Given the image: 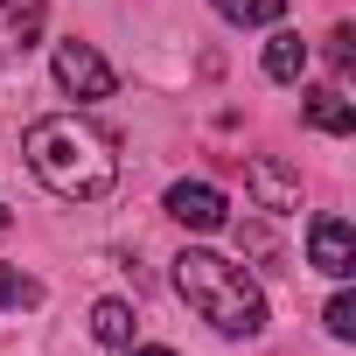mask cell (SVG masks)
I'll return each instance as SVG.
<instances>
[{"label":"cell","instance_id":"1","mask_svg":"<svg viewBox=\"0 0 356 356\" xmlns=\"http://www.w3.org/2000/svg\"><path fill=\"white\" fill-rule=\"evenodd\" d=\"M22 154H29V168H35V182H42L49 196H63V203H105L112 182H119L112 140H105L91 119H77V112L35 119V126L22 133Z\"/></svg>","mask_w":356,"mask_h":356},{"label":"cell","instance_id":"2","mask_svg":"<svg viewBox=\"0 0 356 356\" xmlns=\"http://www.w3.org/2000/svg\"><path fill=\"white\" fill-rule=\"evenodd\" d=\"M175 293L196 307V321H210L217 335H259L266 328V293L245 266L217 259V252H182L175 259Z\"/></svg>","mask_w":356,"mask_h":356},{"label":"cell","instance_id":"3","mask_svg":"<svg viewBox=\"0 0 356 356\" xmlns=\"http://www.w3.org/2000/svg\"><path fill=\"white\" fill-rule=\"evenodd\" d=\"M56 84L70 91V98H84V105H98V98H112L119 91V77H112V63L91 49V42H56Z\"/></svg>","mask_w":356,"mask_h":356},{"label":"cell","instance_id":"4","mask_svg":"<svg viewBox=\"0 0 356 356\" xmlns=\"http://www.w3.org/2000/svg\"><path fill=\"white\" fill-rule=\"evenodd\" d=\"M168 217L182 224V231H224L231 224V203L217 182H175L168 189Z\"/></svg>","mask_w":356,"mask_h":356},{"label":"cell","instance_id":"5","mask_svg":"<svg viewBox=\"0 0 356 356\" xmlns=\"http://www.w3.org/2000/svg\"><path fill=\"white\" fill-rule=\"evenodd\" d=\"M307 266L328 273V280H349V273H356V231H349V217H314V231H307Z\"/></svg>","mask_w":356,"mask_h":356},{"label":"cell","instance_id":"6","mask_svg":"<svg viewBox=\"0 0 356 356\" xmlns=\"http://www.w3.org/2000/svg\"><path fill=\"white\" fill-rule=\"evenodd\" d=\"M245 189H252L259 210H300V175H293L286 161H273V154L245 161Z\"/></svg>","mask_w":356,"mask_h":356},{"label":"cell","instance_id":"7","mask_svg":"<svg viewBox=\"0 0 356 356\" xmlns=\"http://www.w3.org/2000/svg\"><path fill=\"white\" fill-rule=\"evenodd\" d=\"M300 112H307V126H314V133H335V140H342V133H356V105H349L335 84L300 91Z\"/></svg>","mask_w":356,"mask_h":356},{"label":"cell","instance_id":"8","mask_svg":"<svg viewBox=\"0 0 356 356\" xmlns=\"http://www.w3.org/2000/svg\"><path fill=\"white\" fill-rule=\"evenodd\" d=\"M300 70H307V42L280 29V35L266 42V77H273V84H300Z\"/></svg>","mask_w":356,"mask_h":356},{"label":"cell","instance_id":"9","mask_svg":"<svg viewBox=\"0 0 356 356\" xmlns=\"http://www.w3.org/2000/svg\"><path fill=\"white\" fill-rule=\"evenodd\" d=\"M210 8H217L224 22H238V29H273V22L286 15V0H210Z\"/></svg>","mask_w":356,"mask_h":356},{"label":"cell","instance_id":"10","mask_svg":"<svg viewBox=\"0 0 356 356\" xmlns=\"http://www.w3.org/2000/svg\"><path fill=\"white\" fill-rule=\"evenodd\" d=\"M91 335L112 342V349H126V342H133V307H126V300H98V307H91Z\"/></svg>","mask_w":356,"mask_h":356},{"label":"cell","instance_id":"11","mask_svg":"<svg viewBox=\"0 0 356 356\" xmlns=\"http://www.w3.org/2000/svg\"><path fill=\"white\" fill-rule=\"evenodd\" d=\"M0 29L22 35V49H29V42H35V29H42V0H0Z\"/></svg>","mask_w":356,"mask_h":356},{"label":"cell","instance_id":"12","mask_svg":"<svg viewBox=\"0 0 356 356\" xmlns=\"http://www.w3.org/2000/svg\"><path fill=\"white\" fill-rule=\"evenodd\" d=\"M35 300H42V286L22 266H0V307H35Z\"/></svg>","mask_w":356,"mask_h":356},{"label":"cell","instance_id":"13","mask_svg":"<svg viewBox=\"0 0 356 356\" xmlns=\"http://www.w3.org/2000/svg\"><path fill=\"white\" fill-rule=\"evenodd\" d=\"M321 328H328L335 342H349V335H356V300H349V293H335V300L321 307Z\"/></svg>","mask_w":356,"mask_h":356},{"label":"cell","instance_id":"14","mask_svg":"<svg viewBox=\"0 0 356 356\" xmlns=\"http://www.w3.org/2000/svg\"><path fill=\"white\" fill-rule=\"evenodd\" d=\"M238 245H245V252H259V259H280V245H273V231H266V224H238Z\"/></svg>","mask_w":356,"mask_h":356},{"label":"cell","instance_id":"15","mask_svg":"<svg viewBox=\"0 0 356 356\" xmlns=\"http://www.w3.org/2000/svg\"><path fill=\"white\" fill-rule=\"evenodd\" d=\"M328 56L349 70V63H356V29H335V35H328Z\"/></svg>","mask_w":356,"mask_h":356},{"label":"cell","instance_id":"16","mask_svg":"<svg viewBox=\"0 0 356 356\" xmlns=\"http://www.w3.org/2000/svg\"><path fill=\"white\" fill-rule=\"evenodd\" d=\"M133 356H175V349H133Z\"/></svg>","mask_w":356,"mask_h":356},{"label":"cell","instance_id":"17","mask_svg":"<svg viewBox=\"0 0 356 356\" xmlns=\"http://www.w3.org/2000/svg\"><path fill=\"white\" fill-rule=\"evenodd\" d=\"M0 231H8V203H0Z\"/></svg>","mask_w":356,"mask_h":356}]
</instances>
